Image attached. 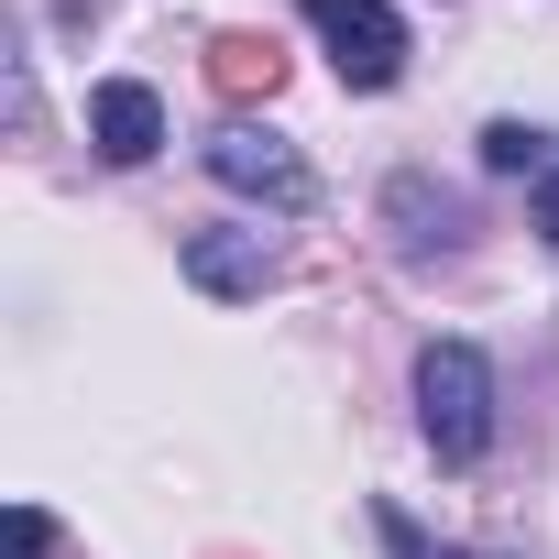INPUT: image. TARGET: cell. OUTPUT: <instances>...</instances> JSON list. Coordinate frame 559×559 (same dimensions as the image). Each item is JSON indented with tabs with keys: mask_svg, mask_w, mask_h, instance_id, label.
I'll list each match as a JSON object with an SVG mask.
<instances>
[{
	"mask_svg": "<svg viewBox=\"0 0 559 559\" xmlns=\"http://www.w3.org/2000/svg\"><path fill=\"white\" fill-rule=\"evenodd\" d=\"M417 428H428V450L450 472H472L493 450V362L472 341H428L417 352Z\"/></svg>",
	"mask_w": 559,
	"mask_h": 559,
	"instance_id": "6da1fadb",
	"label": "cell"
},
{
	"mask_svg": "<svg viewBox=\"0 0 559 559\" xmlns=\"http://www.w3.org/2000/svg\"><path fill=\"white\" fill-rule=\"evenodd\" d=\"M308 34L330 45L341 88H395L406 78V23H395V0H297Z\"/></svg>",
	"mask_w": 559,
	"mask_h": 559,
	"instance_id": "7a4b0ae2",
	"label": "cell"
},
{
	"mask_svg": "<svg viewBox=\"0 0 559 559\" xmlns=\"http://www.w3.org/2000/svg\"><path fill=\"white\" fill-rule=\"evenodd\" d=\"M209 176L219 187H241V198H263V209H319V176H308V154L286 143V132H263V121H219L209 132Z\"/></svg>",
	"mask_w": 559,
	"mask_h": 559,
	"instance_id": "3957f363",
	"label": "cell"
},
{
	"mask_svg": "<svg viewBox=\"0 0 559 559\" xmlns=\"http://www.w3.org/2000/svg\"><path fill=\"white\" fill-rule=\"evenodd\" d=\"M274 274H286V263H274L263 230H198V241H187V286H198V297H263Z\"/></svg>",
	"mask_w": 559,
	"mask_h": 559,
	"instance_id": "277c9868",
	"label": "cell"
},
{
	"mask_svg": "<svg viewBox=\"0 0 559 559\" xmlns=\"http://www.w3.org/2000/svg\"><path fill=\"white\" fill-rule=\"evenodd\" d=\"M88 143H99L110 165H154V143H165V99H154L143 78H110V88L88 99Z\"/></svg>",
	"mask_w": 559,
	"mask_h": 559,
	"instance_id": "5b68a950",
	"label": "cell"
},
{
	"mask_svg": "<svg viewBox=\"0 0 559 559\" xmlns=\"http://www.w3.org/2000/svg\"><path fill=\"white\" fill-rule=\"evenodd\" d=\"M384 209L406 219V230H395L406 252H428V241L450 252V241H461V209H450V198H428V176H395V198H384Z\"/></svg>",
	"mask_w": 559,
	"mask_h": 559,
	"instance_id": "8992f818",
	"label": "cell"
},
{
	"mask_svg": "<svg viewBox=\"0 0 559 559\" xmlns=\"http://www.w3.org/2000/svg\"><path fill=\"white\" fill-rule=\"evenodd\" d=\"M209 56H219V88H274V67H286V56H274L263 34H219Z\"/></svg>",
	"mask_w": 559,
	"mask_h": 559,
	"instance_id": "52a82bcc",
	"label": "cell"
},
{
	"mask_svg": "<svg viewBox=\"0 0 559 559\" xmlns=\"http://www.w3.org/2000/svg\"><path fill=\"white\" fill-rule=\"evenodd\" d=\"M483 165H493V176H526V165H548V132H526V121H493V132H483Z\"/></svg>",
	"mask_w": 559,
	"mask_h": 559,
	"instance_id": "ba28073f",
	"label": "cell"
},
{
	"mask_svg": "<svg viewBox=\"0 0 559 559\" xmlns=\"http://www.w3.org/2000/svg\"><path fill=\"white\" fill-rule=\"evenodd\" d=\"M45 548H56V526H45V504H23L12 515V559H45Z\"/></svg>",
	"mask_w": 559,
	"mask_h": 559,
	"instance_id": "9c48e42d",
	"label": "cell"
},
{
	"mask_svg": "<svg viewBox=\"0 0 559 559\" xmlns=\"http://www.w3.org/2000/svg\"><path fill=\"white\" fill-rule=\"evenodd\" d=\"M537 230H548V252H559V165L537 176Z\"/></svg>",
	"mask_w": 559,
	"mask_h": 559,
	"instance_id": "30bf717a",
	"label": "cell"
},
{
	"mask_svg": "<svg viewBox=\"0 0 559 559\" xmlns=\"http://www.w3.org/2000/svg\"><path fill=\"white\" fill-rule=\"evenodd\" d=\"M384 537H395V559H428V537H417L406 515H384Z\"/></svg>",
	"mask_w": 559,
	"mask_h": 559,
	"instance_id": "8fae6325",
	"label": "cell"
}]
</instances>
